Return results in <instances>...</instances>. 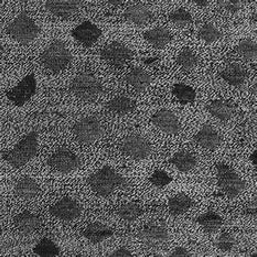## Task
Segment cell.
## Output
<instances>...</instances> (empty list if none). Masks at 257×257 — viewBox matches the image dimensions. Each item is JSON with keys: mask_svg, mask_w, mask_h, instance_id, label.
<instances>
[{"mask_svg": "<svg viewBox=\"0 0 257 257\" xmlns=\"http://www.w3.org/2000/svg\"><path fill=\"white\" fill-rule=\"evenodd\" d=\"M250 161H252V163L257 167V148H256L255 152L252 154V156H250Z\"/></svg>", "mask_w": 257, "mask_h": 257, "instance_id": "f6af8a7d", "label": "cell"}, {"mask_svg": "<svg viewBox=\"0 0 257 257\" xmlns=\"http://www.w3.org/2000/svg\"><path fill=\"white\" fill-rule=\"evenodd\" d=\"M156 60H157L156 58H154V59H146V60H144V62L147 63V64H150V63L153 62V61H156Z\"/></svg>", "mask_w": 257, "mask_h": 257, "instance_id": "c3c4849f", "label": "cell"}, {"mask_svg": "<svg viewBox=\"0 0 257 257\" xmlns=\"http://www.w3.org/2000/svg\"><path fill=\"white\" fill-rule=\"evenodd\" d=\"M252 256H254V257H257V252H256V253H254Z\"/></svg>", "mask_w": 257, "mask_h": 257, "instance_id": "f907efd6", "label": "cell"}, {"mask_svg": "<svg viewBox=\"0 0 257 257\" xmlns=\"http://www.w3.org/2000/svg\"><path fill=\"white\" fill-rule=\"evenodd\" d=\"M87 183L93 191L100 197H108L117 188L127 186L125 178L110 166H105L92 173L87 179Z\"/></svg>", "mask_w": 257, "mask_h": 257, "instance_id": "6da1fadb", "label": "cell"}, {"mask_svg": "<svg viewBox=\"0 0 257 257\" xmlns=\"http://www.w3.org/2000/svg\"><path fill=\"white\" fill-rule=\"evenodd\" d=\"M244 214L250 217L257 219V198L249 200L248 202L244 205Z\"/></svg>", "mask_w": 257, "mask_h": 257, "instance_id": "ab89813d", "label": "cell"}, {"mask_svg": "<svg viewBox=\"0 0 257 257\" xmlns=\"http://www.w3.org/2000/svg\"><path fill=\"white\" fill-rule=\"evenodd\" d=\"M194 141L201 147L213 152L220 147L221 136L211 125H204L194 136Z\"/></svg>", "mask_w": 257, "mask_h": 257, "instance_id": "d6986e66", "label": "cell"}, {"mask_svg": "<svg viewBox=\"0 0 257 257\" xmlns=\"http://www.w3.org/2000/svg\"><path fill=\"white\" fill-rule=\"evenodd\" d=\"M126 81L136 92H143L146 89L150 83H152V77L146 71L142 68H133L126 76Z\"/></svg>", "mask_w": 257, "mask_h": 257, "instance_id": "484cf974", "label": "cell"}, {"mask_svg": "<svg viewBox=\"0 0 257 257\" xmlns=\"http://www.w3.org/2000/svg\"><path fill=\"white\" fill-rule=\"evenodd\" d=\"M236 52L244 60H254L257 58V43L252 39H244L237 44Z\"/></svg>", "mask_w": 257, "mask_h": 257, "instance_id": "836d02e7", "label": "cell"}, {"mask_svg": "<svg viewBox=\"0 0 257 257\" xmlns=\"http://www.w3.org/2000/svg\"><path fill=\"white\" fill-rule=\"evenodd\" d=\"M172 94L182 104L193 103L195 98H197V93H195L194 89L191 86L183 84V83H178V84L173 86Z\"/></svg>", "mask_w": 257, "mask_h": 257, "instance_id": "1f68e13d", "label": "cell"}, {"mask_svg": "<svg viewBox=\"0 0 257 257\" xmlns=\"http://www.w3.org/2000/svg\"><path fill=\"white\" fill-rule=\"evenodd\" d=\"M33 254L39 257H58L60 255V248L52 239L43 237L33 248Z\"/></svg>", "mask_w": 257, "mask_h": 257, "instance_id": "f546056e", "label": "cell"}, {"mask_svg": "<svg viewBox=\"0 0 257 257\" xmlns=\"http://www.w3.org/2000/svg\"><path fill=\"white\" fill-rule=\"evenodd\" d=\"M221 77L227 84L235 87H241L247 80V72L241 64L232 63L222 71Z\"/></svg>", "mask_w": 257, "mask_h": 257, "instance_id": "44dd1931", "label": "cell"}, {"mask_svg": "<svg viewBox=\"0 0 257 257\" xmlns=\"http://www.w3.org/2000/svg\"><path fill=\"white\" fill-rule=\"evenodd\" d=\"M48 165L55 171L69 173L80 168L81 160L70 149L60 148L49 158Z\"/></svg>", "mask_w": 257, "mask_h": 257, "instance_id": "8fae6325", "label": "cell"}, {"mask_svg": "<svg viewBox=\"0 0 257 257\" xmlns=\"http://www.w3.org/2000/svg\"><path fill=\"white\" fill-rule=\"evenodd\" d=\"M100 57L107 62L109 65L120 68L124 65L127 61H130L133 57L132 50L125 44L120 42H111L107 44L102 51H100Z\"/></svg>", "mask_w": 257, "mask_h": 257, "instance_id": "4fadbf2b", "label": "cell"}, {"mask_svg": "<svg viewBox=\"0 0 257 257\" xmlns=\"http://www.w3.org/2000/svg\"><path fill=\"white\" fill-rule=\"evenodd\" d=\"M150 121L153 122L154 126L167 134L176 135L180 132V124H179L177 116L168 109L158 110L152 116Z\"/></svg>", "mask_w": 257, "mask_h": 257, "instance_id": "2e32d148", "label": "cell"}, {"mask_svg": "<svg viewBox=\"0 0 257 257\" xmlns=\"http://www.w3.org/2000/svg\"><path fill=\"white\" fill-rule=\"evenodd\" d=\"M252 20L257 22V8L253 11V14H252Z\"/></svg>", "mask_w": 257, "mask_h": 257, "instance_id": "7dc6e473", "label": "cell"}, {"mask_svg": "<svg viewBox=\"0 0 257 257\" xmlns=\"http://www.w3.org/2000/svg\"><path fill=\"white\" fill-rule=\"evenodd\" d=\"M216 175L219 187L227 198L234 199L238 197L246 187L245 181L238 176V173L225 164L219 163L216 165Z\"/></svg>", "mask_w": 257, "mask_h": 257, "instance_id": "8992f818", "label": "cell"}, {"mask_svg": "<svg viewBox=\"0 0 257 257\" xmlns=\"http://www.w3.org/2000/svg\"><path fill=\"white\" fill-rule=\"evenodd\" d=\"M197 223L206 234H214L222 227L223 219L215 212L210 211L200 215L197 219Z\"/></svg>", "mask_w": 257, "mask_h": 257, "instance_id": "f1b7e54d", "label": "cell"}, {"mask_svg": "<svg viewBox=\"0 0 257 257\" xmlns=\"http://www.w3.org/2000/svg\"><path fill=\"white\" fill-rule=\"evenodd\" d=\"M199 38L206 43H212L222 38V32L219 28L212 24H204L199 30Z\"/></svg>", "mask_w": 257, "mask_h": 257, "instance_id": "e575fe53", "label": "cell"}, {"mask_svg": "<svg viewBox=\"0 0 257 257\" xmlns=\"http://www.w3.org/2000/svg\"><path fill=\"white\" fill-rule=\"evenodd\" d=\"M72 55L65 44L60 40H54L44 50L41 55V62L48 71L59 73L69 66Z\"/></svg>", "mask_w": 257, "mask_h": 257, "instance_id": "277c9868", "label": "cell"}, {"mask_svg": "<svg viewBox=\"0 0 257 257\" xmlns=\"http://www.w3.org/2000/svg\"><path fill=\"white\" fill-rule=\"evenodd\" d=\"M206 109L209 113L221 121H227L232 118L234 109L230 103L225 100L217 99L206 105Z\"/></svg>", "mask_w": 257, "mask_h": 257, "instance_id": "4316f807", "label": "cell"}, {"mask_svg": "<svg viewBox=\"0 0 257 257\" xmlns=\"http://www.w3.org/2000/svg\"><path fill=\"white\" fill-rule=\"evenodd\" d=\"M37 91L36 76L29 74L25 76L18 84L6 93V96L14 105L21 107L32 98Z\"/></svg>", "mask_w": 257, "mask_h": 257, "instance_id": "9c48e42d", "label": "cell"}, {"mask_svg": "<svg viewBox=\"0 0 257 257\" xmlns=\"http://www.w3.org/2000/svg\"><path fill=\"white\" fill-rule=\"evenodd\" d=\"M100 36H102V30L88 20L83 21L72 30V37L86 48L92 47L93 44L96 43Z\"/></svg>", "mask_w": 257, "mask_h": 257, "instance_id": "5bb4252c", "label": "cell"}, {"mask_svg": "<svg viewBox=\"0 0 257 257\" xmlns=\"http://www.w3.org/2000/svg\"><path fill=\"white\" fill-rule=\"evenodd\" d=\"M19 2H21V3H27V2H29V0H19Z\"/></svg>", "mask_w": 257, "mask_h": 257, "instance_id": "681fc988", "label": "cell"}, {"mask_svg": "<svg viewBox=\"0 0 257 257\" xmlns=\"http://www.w3.org/2000/svg\"><path fill=\"white\" fill-rule=\"evenodd\" d=\"M177 64L184 71H192L198 65L199 59L191 49L184 48L182 51L178 54Z\"/></svg>", "mask_w": 257, "mask_h": 257, "instance_id": "d6a6232c", "label": "cell"}, {"mask_svg": "<svg viewBox=\"0 0 257 257\" xmlns=\"http://www.w3.org/2000/svg\"><path fill=\"white\" fill-rule=\"evenodd\" d=\"M137 237L149 247H157L168 242V228L161 222H150L142 227L137 233Z\"/></svg>", "mask_w": 257, "mask_h": 257, "instance_id": "30bf717a", "label": "cell"}, {"mask_svg": "<svg viewBox=\"0 0 257 257\" xmlns=\"http://www.w3.org/2000/svg\"><path fill=\"white\" fill-rule=\"evenodd\" d=\"M235 237H234L231 233L224 232L215 239L214 245L217 249H220L223 253H228L235 247Z\"/></svg>", "mask_w": 257, "mask_h": 257, "instance_id": "d590c367", "label": "cell"}, {"mask_svg": "<svg viewBox=\"0 0 257 257\" xmlns=\"http://www.w3.org/2000/svg\"><path fill=\"white\" fill-rule=\"evenodd\" d=\"M73 132L77 142L84 145H89L98 141L102 137L104 127L102 121L97 117L87 116L76 122Z\"/></svg>", "mask_w": 257, "mask_h": 257, "instance_id": "52a82bcc", "label": "cell"}, {"mask_svg": "<svg viewBox=\"0 0 257 257\" xmlns=\"http://www.w3.org/2000/svg\"><path fill=\"white\" fill-rule=\"evenodd\" d=\"M105 2H107L110 5H114V6H119L122 5L124 3H126L127 0H105Z\"/></svg>", "mask_w": 257, "mask_h": 257, "instance_id": "ee69618b", "label": "cell"}, {"mask_svg": "<svg viewBox=\"0 0 257 257\" xmlns=\"http://www.w3.org/2000/svg\"><path fill=\"white\" fill-rule=\"evenodd\" d=\"M194 202L186 193H178L168 201V210L171 216H180L191 209Z\"/></svg>", "mask_w": 257, "mask_h": 257, "instance_id": "cb8c5ba5", "label": "cell"}, {"mask_svg": "<svg viewBox=\"0 0 257 257\" xmlns=\"http://www.w3.org/2000/svg\"><path fill=\"white\" fill-rule=\"evenodd\" d=\"M142 214H143L142 206L134 202L122 204L116 211V215L118 216L120 220L126 221V222L135 221Z\"/></svg>", "mask_w": 257, "mask_h": 257, "instance_id": "4dcf8cb0", "label": "cell"}, {"mask_svg": "<svg viewBox=\"0 0 257 257\" xmlns=\"http://www.w3.org/2000/svg\"><path fill=\"white\" fill-rule=\"evenodd\" d=\"M169 163L175 166L180 172H189L197 167L198 159L193 153L182 150V152L173 155Z\"/></svg>", "mask_w": 257, "mask_h": 257, "instance_id": "d4e9b609", "label": "cell"}, {"mask_svg": "<svg viewBox=\"0 0 257 257\" xmlns=\"http://www.w3.org/2000/svg\"><path fill=\"white\" fill-rule=\"evenodd\" d=\"M191 2L195 5H198L199 7H206L209 4V0H191Z\"/></svg>", "mask_w": 257, "mask_h": 257, "instance_id": "7bdbcfd3", "label": "cell"}, {"mask_svg": "<svg viewBox=\"0 0 257 257\" xmlns=\"http://www.w3.org/2000/svg\"><path fill=\"white\" fill-rule=\"evenodd\" d=\"M14 225L17 228V231L28 235V234L36 232L41 227L42 220L40 219V216L32 213V212L25 211L14 217Z\"/></svg>", "mask_w": 257, "mask_h": 257, "instance_id": "e0dca14e", "label": "cell"}, {"mask_svg": "<svg viewBox=\"0 0 257 257\" xmlns=\"http://www.w3.org/2000/svg\"><path fill=\"white\" fill-rule=\"evenodd\" d=\"M144 39L156 49H164L171 41L172 36L164 27H156L144 33Z\"/></svg>", "mask_w": 257, "mask_h": 257, "instance_id": "7402d4cb", "label": "cell"}, {"mask_svg": "<svg viewBox=\"0 0 257 257\" xmlns=\"http://www.w3.org/2000/svg\"><path fill=\"white\" fill-rule=\"evenodd\" d=\"M49 211L51 215L57 219L64 222H71L81 216L82 206L74 198L64 197L53 204Z\"/></svg>", "mask_w": 257, "mask_h": 257, "instance_id": "7c38bea8", "label": "cell"}, {"mask_svg": "<svg viewBox=\"0 0 257 257\" xmlns=\"http://www.w3.org/2000/svg\"><path fill=\"white\" fill-rule=\"evenodd\" d=\"M81 0H47L46 9L58 18H69L81 8Z\"/></svg>", "mask_w": 257, "mask_h": 257, "instance_id": "9a60e30c", "label": "cell"}, {"mask_svg": "<svg viewBox=\"0 0 257 257\" xmlns=\"http://www.w3.org/2000/svg\"><path fill=\"white\" fill-rule=\"evenodd\" d=\"M113 230L102 222H93L83 231V236L92 244L103 243L106 239L113 237Z\"/></svg>", "mask_w": 257, "mask_h": 257, "instance_id": "ac0fdd59", "label": "cell"}, {"mask_svg": "<svg viewBox=\"0 0 257 257\" xmlns=\"http://www.w3.org/2000/svg\"><path fill=\"white\" fill-rule=\"evenodd\" d=\"M136 108V103L127 96H117L107 103V109L115 115L125 116Z\"/></svg>", "mask_w": 257, "mask_h": 257, "instance_id": "83f0119b", "label": "cell"}, {"mask_svg": "<svg viewBox=\"0 0 257 257\" xmlns=\"http://www.w3.org/2000/svg\"><path fill=\"white\" fill-rule=\"evenodd\" d=\"M125 19L138 26L146 25L153 19V13L146 5L135 4L128 7L124 13Z\"/></svg>", "mask_w": 257, "mask_h": 257, "instance_id": "ffe728a7", "label": "cell"}, {"mask_svg": "<svg viewBox=\"0 0 257 257\" xmlns=\"http://www.w3.org/2000/svg\"><path fill=\"white\" fill-rule=\"evenodd\" d=\"M169 20L172 22V24H175L177 26L184 27L191 24L193 18L188 10L183 8H179L171 11L169 15Z\"/></svg>", "mask_w": 257, "mask_h": 257, "instance_id": "8d00e7d4", "label": "cell"}, {"mask_svg": "<svg viewBox=\"0 0 257 257\" xmlns=\"http://www.w3.org/2000/svg\"><path fill=\"white\" fill-rule=\"evenodd\" d=\"M39 191V186L35 179L31 177H22L14 188V193L22 200H31L36 197Z\"/></svg>", "mask_w": 257, "mask_h": 257, "instance_id": "603a6c76", "label": "cell"}, {"mask_svg": "<svg viewBox=\"0 0 257 257\" xmlns=\"http://www.w3.org/2000/svg\"><path fill=\"white\" fill-rule=\"evenodd\" d=\"M38 152V133L30 132L16 146L2 153L3 160L15 168H20L35 157Z\"/></svg>", "mask_w": 257, "mask_h": 257, "instance_id": "7a4b0ae2", "label": "cell"}, {"mask_svg": "<svg viewBox=\"0 0 257 257\" xmlns=\"http://www.w3.org/2000/svg\"><path fill=\"white\" fill-rule=\"evenodd\" d=\"M191 256L192 254L190 253L187 248H184L182 246H178L176 248H173L170 254V257H191Z\"/></svg>", "mask_w": 257, "mask_h": 257, "instance_id": "60d3db41", "label": "cell"}, {"mask_svg": "<svg viewBox=\"0 0 257 257\" xmlns=\"http://www.w3.org/2000/svg\"><path fill=\"white\" fill-rule=\"evenodd\" d=\"M70 91L73 93L75 97L81 100L94 102L103 94L104 88L96 76L87 73V72H83V73L77 74L71 82Z\"/></svg>", "mask_w": 257, "mask_h": 257, "instance_id": "3957f363", "label": "cell"}, {"mask_svg": "<svg viewBox=\"0 0 257 257\" xmlns=\"http://www.w3.org/2000/svg\"><path fill=\"white\" fill-rule=\"evenodd\" d=\"M6 31L17 42L27 44L39 36L40 28L29 15L21 13L7 26Z\"/></svg>", "mask_w": 257, "mask_h": 257, "instance_id": "5b68a950", "label": "cell"}, {"mask_svg": "<svg viewBox=\"0 0 257 257\" xmlns=\"http://www.w3.org/2000/svg\"><path fill=\"white\" fill-rule=\"evenodd\" d=\"M120 150L134 160H143L148 158L152 154V145L144 136L139 134H131L120 143Z\"/></svg>", "mask_w": 257, "mask_h": 257, "instance_id": "ba28073f", "label": "cell"}, {"mask_svg": "<svg viewBox=\"0 0 257 257\" xmlns=\"http://www.w3.org/2000/svg\"><path fill=\"white\" fill-rule=\"evenodd\" d=\"M110 257H132L133 253L131 252V249L126 247V246H122L118 249L114 250L113 253L109 254Z\"/></svg>", "mask_w": 257, "mask_h": 257, "instance_id": "b9f144b4", "label": "cell"}, {"mask_svg": "<svg viewBox=\"0 0 257 257\" xmlns=\"http://www.w3.org/2000/svg\"><path fill=\"white\" fill-rule=\"evenodd\" d=\"M150 183L156 188H165L172 181V178L164 170H156L149 178Z\"/></svg>", "mask_w": 257, "mask_h": 257, "instance_id": "74e56055", "label": "cell"}, {"mask_svg": "<svg viewBox=\"0 0 257 257\" xmlns=\"http://www.w3.org/2000/svg\"><path fill=\"white\" fill-rule=\"evenodd\" d=\"M250 92H252V94L257 98V83H255V84L252 86V89H250Z\"/></svg>", "mask_w": 257, "mask_h": 257, "instance_id": "bcb514c9", "label": "cell"}, {"mask_svg": "<svg viewBox=\"0 0 257 257\" xmlns=\"http://www.w3.org/2000/svg\"><path fill=\"white\" fill-rule=\"evenodd\" d=\"M244 0H217L219 7L228 14H236L243 7Z\"/></svg>", "mask_w": 257, "mask_h": 257, "instance_id": "f35d334b", "label": "cell"}]
</instances>
